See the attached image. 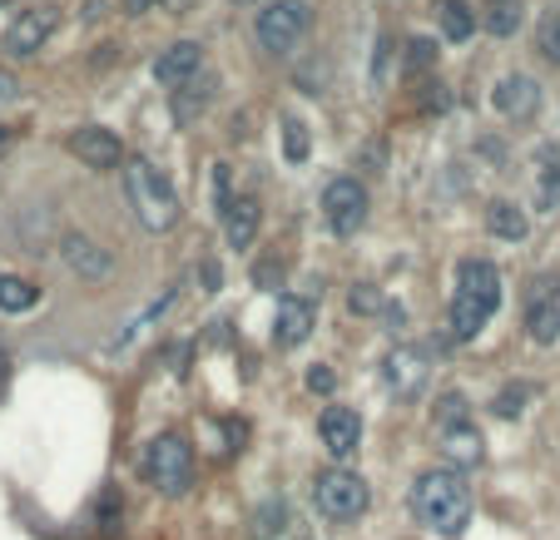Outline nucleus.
<instances>
[{"instance_id": "nucleus-28", "label": "nucleus", "mask_w": 560, "mask_h": 540, "mask_svg": "<svg viewBox=\"0 0 560 540\" xmlns=\"http://www.w3.org/2000/svg\"><path fill=\"white\" fill-rule=\"evenodd\" d=\"M283 149H288V160L293 164L307 160V125L303 119H283Z\"/></svg>"}, {"instance_id": "nucleus-34", "label": "nucleus", "mask_w": 560, "mask_h": 540, "mask_svg": "<svg viewBox=\"0 0 560 540\" xmlns=\"http://www.w3.org/2000/svg\"><path fill=\"white\" fill-rule=\"evenodd\" d=\"M119 5H125V11H129V15H144V11H149V5H159V0H119Z\"/></svg>"}, {"instance_id": "nucleus-6", "label": "nucleus", "mask_w": 560, "mask_h": 540, "mask_svg": "<svg viewBox=\"0 0 560 540\" xmlns=\"http://www.w3.org/2000/svg\"><path fill=\"white\" fill-rule=\"evenodd\" d=\"M313 501H317V510H323L328 520H358L362 510H368L372 491H368V481H362L358 471L332 467V471H323V477L313 481Z\"/></svg>"}, {"instance_id": "nucleus-33", "label": "nucleus", "mask_w": 560, "mask_h": 540, "mask_svg": "<svg viewBox=\"0 0 560 540\" xmlns=\"http://www.w3.org/2000/svg\"><path fill=\"white\" fill-rule=\"evenodd\" d=\"M15 90H21V85H15V74H11V70H0V105H11Z\"/></svg>"}, {"instance_id": "nucleus-16", "label": "nucleus", "mask_w": 560, "mask_h": 540, "mask_svg": "<svg viewBox=\"0 0 560 540\" xmlns=\"http://www.w3.org/2000/svg\"><path fill=\"white\" fill-rule=\"evenodd\" d=\"M491 99H497V109H501L506 119L526 125V119L540 109V85L530 80V74H506V80L497 85V95H491Z\"/></svg>"}, {"instance_id": "nucleus-19", "label": "nucleus", "mask_w": 560, "mask_h": 540, "mask_svg": "<svg viewBox=\"0 0 560 540\" xmlns=\"http://www.w3.org/2000/svg\"><path fill=\"white\" fill-rule=\"evenodd\" d=\"M487 228H491L497 238H506V244H521V238L530 234V219H526V209H521V203L491 199V203H487Z\"/></svg>"}, {"instance_id": "nucleus-17", "label": "nucleus", "mask_w": 560, "mask_h": 540, "mask_svg": "<svg viewBox=\"0 0 560 540\" xmlns=\"http://www.w3.org/2000/svg\"><path fill=\"white\" fill-rule=\"evenodd\" d=\"M481 456H487V442H481L476 422L446 426V432H442V461H446L452 471H471V467H481Z\"/></svg>"}, {"instance_id": "nucleus-15", "label": "nucleus", "mask_w": 560, "mask_h": 540, "mask_svg": "<svg viewBox=\"0 0 560 540\" xmlns=\"http://www.w3.org/2000/svg\"><path fill=\"white\" fill-rule=\"evenodd\" d=\"M199 70H203V45L199 40H174L170 50H159V60H154V80L159 85H170V90L189 85Z\"/></svg>"}, {"instance_id": "nucleus-27", "label": "nucleus", "mask_w": 560, "mask_h": 540, "mask_svg": "<svg viewBox=\"0 0 560 540\" xmlns=\"http://www.w3.org/2000/svg\"><path fill=\"white\" fill-rule=\"evenodd\" d=\"M119 520H125V501H119V491L109 486L105 496H100V516H95L100 536H119Z\"/></svg>"}, {"instance_id": "nucleus-20", "label": "nucleus", "mask_w": 560, "mask_h": 540, "mask_svg": "<svg viewBox=\"0 0 560 540\" xmlns=\"http://www.w3.org/2000/svg\"><path fill=\"white\" fill-rule=\"evenodd\" d=\"M476 21H481V15H476L466 0H442V5H436V25H442L446 40H466V35H476Z\"/></svg>"}, {"instance_id": "nucleus-32", "label": "nucleus", "mask_w": 560, "mask_h": 540, "mask_svg": "<svg viewBox=\"0 0 560 540\" xmlns=\"http://www.w3.org/2000/svg\"><path fill=\"white\" fill-rule=\"evenodd\" d=\"M436 60V45L432 40H412V55H407V64L412 70H422V64H432Z\"/></svg>"}, {"instance_id": "nucleus-3", "label": "nucleus", "mask_w": 560, "mask_h": 540, "mask_svg": "<svg viewBox=\"0 0 560 540\" xmlns=\"http://www.w3.org/2000/svg\"><path fill=\"white\" fill-rule=\"evenodd\" d=\"M125 193H129L135 219L144 223L149 234H170L174 223H179V213H184L174 184L164 179V174H159L149 160H129L125 164Z\"/></svg>"}, {"instance_id": "nucleus-1", "label": "nucleus", "mask_w": 560, "mask_h": 540, "mask_svg": "<svg viewBox=\"0 0 560 540\" xmlns=\"http://www.w3.org/2000/svg\"><path fill=\"white\" fill-rule=\"evenodd\" d=\"M412 516L436 536H462L466 520H471V486H466L462 471L452 467L422 471L412 486Z\"/></svg>"}, {"instance_id": "nucleus-5", "label": "nucleus", "mask_w": 560, "mask_h": 540, "mask_svg": "<svg viewBox=\"0 0 560 540\" xmlns=\"http://www.w3.org/2000/svg\"><path fill=\"white\" fill-rule=\"evenodd\" d=\"M307 25H313L307 0H268L264 11L254 15V35L268 55H293L298 40L307 35Z\"/></svg>"}, {"instance_id": "nucleus-12", "label": "nucleus", "mask_w": 560, "mask_h": 540, "mask_svg": "<svg viewBox=\"0 0 560 540\" xmlns=\"http://www.w3.org/2000/svg\"><path fill=\"white\" fill-rule=\"evenodd\" d=\"M60 258H65V268H70L74 278H85V283H105V278L115 273V254L100 248L90 234H65L60 238Z\"/></svg>"}, {"instance_id": "nucleus-31", "label": "nucleus", "mask_w": 560, "mask_h": 540, "mask_svg": "<svg viewBox=\"0 0 560 540\" xmlns=\"http://www.w3.org/2000/svg\"><path fill=\"white\" fill-rule=\"evenodd\" d=\"M332 387H338V377H332V367H323V362H317V367L307 372V392H323V397H328Z\"/></svg>"}, {"instance_id": "nucleus-25", "label": "nucleus", "mask_w": 560, "mask_h": 540, "mask_svg": "<svg viewBox=\"0 0 560 540\" xmlns=\"http://www.w3.org/2000/svg\"><path fill=\"white\" fill-rule=\"evenodd\" d=\"M536 45H540V55H546L550 64H560V5H556V11H546V15H540Z\"/></svg>"}, {"instance_id": "nucleus-35", "label": "nucleus", "mask_w": 560, "mask_h": 540, "mask_svg": "<svg viewBox=\"0 0 560 540\" xmlns=\"http://www.w3.org/2000/svg\"><path fill=\"white\" fill-rule=\"evenodd\" d=\"M0 377H5V352H0Z\"/></svg>"}, {"instance_id": "nucleus-10", "label": "nucleus", "mask_w": 560, "mask_h": 540, "mask_svg": "<svg viewBox=\"0 0 560 540\" xmlns=\"http://www.w3.org/2000/svg\"><path fill=\"white\" fill-rule=\"evenodd\" d=\"M317 436H323V451L332 456V461H352L362 446V416L352 412V407H323V416H317Z\"/></svg>"}, {"instance_id": "nucleus-21", "label": "nucleus", "mask_w": 560, "mask_h": 540, "mask_svg": "<svg viewBox=\"0 0 560 540\" xmlns=\"http://www.w3.org/2000/svg\"><path fill=\"white\" fill-rule=\"evenodd\" d=\"M40 303V287L21 273H0V313H31Z\"/></svg>"}, {"instance_id": "nucleus-29", "label": "nucleus", "mask_w": 560, "mask_h": 540, "mask_svg": "<svg viewBox=\"0 0 560 540\" xmlns=\"http://www.w3.org/2000/svg\"><path fill=\"white\" fill-rule=\"evenodd\" d=\"M348 307H352V313H362V318H368V313H382V293L372 283H358L348 293Z\"/></svg>"}, {"instance_id": "nucleus-2", "label": "nucleus", "mask_w": 560, "mask_h": 540, "mask_svg": "<svg viewBox=\"0 0 560 540\" xmlns=\"http://www.w3.org/2000/svg\"><path fill=\"white\" fill-rule=\"evenodd\" d=\"M501 307V273L487 258H462L456 268V293H452V338L471 342L476 332L497 318Z\"/></svg>"}, {"instance_id": "nucleus-8", "label": "nucleus", "mask_w": 560, "mask_h": 540, "mask_svg": "<svg viewBox=\"0 0 560 540\" xmlns=\"http://www.w3.org/2000/svg\"><path fill=\"white\" fill-rule=\"evenodd\" d=\"M323 219H328L332 234H358L362 223H368V189L358 179H332L323 189Z\"/></svg>"}, {"instance_id": "nucleus-4", "label": "nucleus", "mask_w": 560, "mask_h": 540, "mask_svg": "<svg viewBox=\"0 0 560 540\" xmlns=\"http://www.w3.org/2000/svg\"><path fill=\"white\" fill-rule=\"evenodd\" d=\"M139 471H144V481L154 491H164V496H184V491L194 486V446L184 442L179 432L154 436V442L144 446V456H139Z\"/></svg>"}, {"instance_id": "nucleus-24", "label": "nucleus", "mask_w": 560, "mask_h": 540, "mask_svg": "<svg viewBox=\"0 0 560 540\" xmlns=\"http://www.w3.org/2000/svg\"><path fill=\"white\" fill-rule=\"evenodd\" d=\"M530 397H536V387H530V381H511V387H501V392H497V402H491V407H497V416H521Z\"/></svg>"}, {"instance_id": "nucleus-36", "label": "nucleus", "mask_w": 560, "mask_h": 540, "mask_svg": "<svg viewBox=\"0 0 560 540\" xmlns=\"http://www.w3.org/2000/svg\"><path fill=\"white\" fill-rule=\"evenodd\" d=\"M0 149H5V129H0Z\"/></svg>"}, {"instance_id": "nucleus-14", "label": "nucleus", "mask_w": 560, "mask_h": 540, "mask_svg": "<svg viewBox=\"0 0 560 540\" xmlns=\"http://www.w3.org/2000/svg\"><path fill=\"white\" fill-rule=\"evenodd\" d=\"M317 328V307L307 297H278L273 313V342L278 348H303Z\"/></svg>"}, {"instance_id": "nucleus-11", "label": "nucleus", "mask_w": 560, "mask_h": 540, "mask_svg": "<svg viewBox=\"0 0 560 540\" xmlns=\"http://www.w3.org/2000/svg\"><path fill=\"white\" fill-rule=\"evenodd\" d=\"M55 31H60V11H55V5H31V11H21L11 21V31H5V50H11L15 60H25V55L40 50Z\"/></svg>"}, {"instance_id": "nucleus-22", "label": "nucleus", "mask_w": 560, "mask_h": 540, "mask_svg": "<svg viewBox=\"0 0 560 540\" xmlns=\"http://www.w3.org/2000/svg\"><path fill=\"white\" fill-rule=\"evenodd\" d=\"M288 530H293V516H288L283 501H268L254 516V540H278V536H288Z\"/></svg>"}, {"instance_id": "nucleus-7", "label": "nucleus", "mask_w": 560, "mask_h": 540, "mask_svg": "<svg viewBox=\"0 0 560 540\" xmlns=\"http://www.w3.org/2000/svg\"><path fill=\"white\" fill-rule=\"evenodd\" d=\"M526 332L536 348H556L560 342V278L540 273L526 287Z\"/></svg>"}, {"instance_id": "nucleus-26", "label": "nucleus", "mask_w": 560, "mask_h": 540, "mask_svg": "<svg viewBox=\"0 0 560 540\" xmlns=\"http://www.w3.org/2000/svg\"><path fill=\"white\" fill-rule=\"evenodd\" d=\"M436 426H442V432H446V426H462V422H471V412H466V397L462 392H442V397H436Z\"/></svg>"}, {"instance_id": "nucleus-18", "label": "nucleus", "mask_w": 560, "mask_h": 540, "mask_svg": "<svg viewBox=\"0 0 560 540\" xmlns=\"http://www.w3.org/2000/svg\"><path fill=\"white\" fill-rule=\"evenodd\" d=\"M258 219H264V209H258V199H233L229 209H223V234H229L233 248H248L258 238Z\"/></svg>"}, {"instance_id": "nucleus-30", "label": "nucleus", "mask_w": 560, "mask_h": 540, "mask_svg": "<svg viewBox=\"0 0 560 540\" xmlns=\"http://www.w3.org/2000/svg\"><path fill=\"white\" fill-rule=\"evenodd\" d=\"M540 203H546V209L560 203V160L546 164V174H540Z\"/></svg>"}, {"instance_id": "nucleus-23", "label": "nucleus", "mask_w": 560, "mask_h": 540, "mask_svg": "<svg viewBox=\"0 0 560 540\" xmlns=\"http://www.w3.org/2000/svg\"><path fill=\"white\" fill-rule=\"evenodd\" d=\"M481 25H487L491 35H516V25H521V5H516V0H491L487 15H481Z\"/></svg>"}, {"instance_id": "nucleus-9", "label": "nucleus", "mask_w": 560, "mask_h": 540, "mask_svg": "<svg viewBox=\"0 0 560 540\" xmlns=\"http://www.w3.org/2000/svg\"><path fill=\"white\" fill-rule=\"evenodd\" d=\"M65 144H70V154L85 164V169H100V174H109V169H119V164H129V160H125V144H119L115 129L85 125V129H74Z\"/></svg>"}, {"instance_id": "nucleus-13", "label": "nucleus", "mask_w": 560, "mask_h": 540, "mask_svg": "<svg viewBox=\"0 0 560 540\" xmlns=\"http://www.w3.org/2000/svg\"><path fill=\"white\" fill-rule=\"evenodd\" d=\"M382 381H387V392L397 397H417L427 381V352L422 348H392L387 357H382Z\"/></svg>"}]
</instances>
